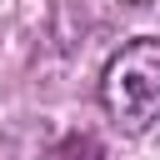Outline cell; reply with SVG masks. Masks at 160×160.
<instances>
[{
	"instance_id": "cell-1",
	"label": "cell",
	"mask_w": 160,
	"mask_h": 160,
	"mask_svg": "<svg viewBox=\"0 0 160 160\" xmlns=\"http://www.w3.org/2000/svg\"><path fill=\"white\" fill-rule=\"evenodd\" d=\"M100 105L125 135H140L160 120V35H135L110 55L100 75Z\"/></svg>"
},
{
	"instance_id": "cell-2",
	"label": "cell",
	"mask_w": 160,
	"mask_h": 160,
	"mask_svg": "<svg viewBox=\"0 0 160 160\" xmlns=\"http://www.w3.org/2000/svg\"><path fill=\"white\" fill-rule=\"evenodd\" d=\"M125 5H155V0H125Z\"/></svg>"
}]
</instances>
